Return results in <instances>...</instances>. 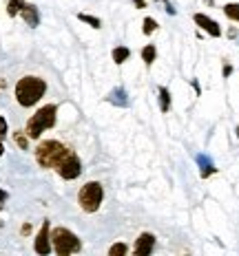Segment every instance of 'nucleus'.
Listing matches in <instances>:
<instances>
[{"mask_svg": "<svg viewBox=\"0 0 239 256\" xmlns=\"http://www.w3.org/2000/svg\"><path fill=\"white\" fill-rule=\"evenodd\" d=\"M16 102L20 106H25V108H29V106H36L42 100V95L47 93V82L38 76H25L18 80V84H16Z\"/></svg>", "mask_w": 239, "mask_h": 256, "instance_id": "obj_1", "label": "nucleus"}, {"mask_svg": "<svg viewBox=\"0 0 239 256\" xmlns=\"http://www.w3.org/2000/svg\"><path fill=\"white\" fill-rule=\"evenodd\" d=\"M56 115H58L56 104H47V106H42V108H38L29 117V122H27V128H25L27 137H29V140H40L42 132L56 126Z\"/></svg>", "mask_w": 239, "mask_h": 256, "instance_id": "obj_2", "label": "nucleus"}, {"mask_svg": "<svg viewBox=\"0 0 239 256\" xmlns=\"http://www.w3.org/2000/svg\"><path fill=\"white\" fill-rule=\"evenodd\" d=\"M67 154H69V148L62 142L47 140V142H40L38 148H36V162H38L40 168H56Z\"/></svg>", "mask_w": 239, "mask_h": 256, "instance_id": "obj_3", "label": "nucleus"}, {"mask_svg": "<svg viewBox=\"0 0 239 256\" xmlns=\"http://www.w3.org/2000/svg\"><path fill=\"white\" fill-rule=\"evenodd\" d=\"M51 248L58 256H69V254H76L82 250V243L80 238L67 228H56L51 230Z\"/></svg>", "mask_w": 239, "mask_h": 256, "instance_id": "obj_4", "label": "nucleus"}, {"mask_svg": "<svg viewBox=\"0 0 239 256\" xmlns=\"http://www.w3.org/2000/svg\"><path fill=\"white\" fill-rule=\"evenodd\" d=\"M102 201H104V188L100 181H89V184H84L78 192V204L84 212H89V214L98 212Z\"/></svg>", "mask_w": 239, "mask_h": 256, "instance_id": "obj_5", "label": "nucleus"}, {"mask_svg": "<svg viewBox=\"0 0 239 256\" xmlns=\"http://www.w3.org/2000/svg\"><path fill=\"white\" fill-rule=\"evenodd\" d=\"M56 170H58V174H60L62 179L73 181V179H78L80 174H82V162H80V157L76 152L69 150L67 157L56 166Z\"/></svg>", "mask_w": 239, "mask_h": 256, "instance_id": "obj_6", "label": "nucleus"}, {"mask_svg": "<svg viewBox=\"0 0 239 256\" xmlns=\"http://www.w3.org/2000/svg\"><path fill=\"white\" fill-rule=\"evenodd\" d=\"M34 250L38 254H49L51 252V228H49V221H45L42 223V228H40V232H38V236H36V243H34Z\"/></svg>", "mask_w": 239, "mask_h": 256, "instance_id": "obj_7", "label": "nucleus"}, {"mask_svg": "<svg viewBox=\"0 0 239 256\" xmlns=\"http://www.w3.org/2000/svg\"><path fill=\"white\" fill-rule=\"evenodd\" d=\"M193 20H195V24H197L199 29H204L208 36H212V38H219V36H221V26L217 24L212 18H208L206 14H195Z\"/></svg>", "mask_w": 239, "mask_h": 256, "instance_id": "obj_8", "label": "nucleus"}, {"mask_svg": "<svg viewBox=\"0 0 239 256\" xmlns=\"http://www.w3.org/2000/svg\"><path fill=\"white\" fill-rule=\"evenodd\" d=\"M153 248H155V236H153L151 232H142L140 238H137L135 245H133V252L137 256H148L153 252Z\"/></svg>", "mask_w": 239, "mask_h": 256, "instance_id": "obj_9", "label": "nucleus"}, {"mask_svg": "<svg viewBox=\"0 0 239 256\" xmlns=\"http://www.w3.org/2000/svg\"><path fill=\"white\" fill-rule=\"evenodd\" d=\"M20 16H23V20L29 26H38L40 24V12L36 4H23V9H20Z\"/></svg>", "mask_w": 239, "mask_h": 256, "instance_id": "obj_10", "label": "nucleus"}, {"mask_svg": "<svg viewBox=\"0 0 239 256\" xmlns=\"http://www.w3.org/2000/svg\"><path fill=\"white\" fill-rule=\"evenodd\" d=\"M159 110L162 113L171 110V93H168L166 86H159Z\"/></svg>", "mask_w": 239, "mask_h": 256, "instance_id": "obj_11", "label": "nucleus"}, {"mask_svg": "<svg viewBox=\"0 0 239 256\" xmlns=\"http://www.w3.org/2000/svg\"><path fill=\"white\" fill-rule=\"evenodd\" d=\"M224 14L232 20V22H239V2H228V4H224Z\"/></svg>", "mask_w": 239, "mask_h": 256, "instance_id": "obj_12", "label": "nucleus"}, {"mask_svg": "<svg viewBox=\"0 0 239 256\" xmlns=\"http://www.w3.org/2000/svg\"><path fill=\"white\" fill-rule=\"evenodd\" d=\"M155 58H157V51H155L153 44H146L144 49H142V60H144V64H153Z\"/></svg>", "mask_w": 239, "mask_h": 256, "instance_id": "obj_13", "label": "nucleus"}, {"mask_svg": "<svg viewBox=\"0 0 239 256\" xmlns=\"http://www.w3.org/2000/svg\"><path fill=\"white\" fill-rule=\"evenodd\" d=\"M129 56H131V51L126 49V46H118V49H113V62H118V64L126 62L129 60Z\"/></svg>", "mask_w": 239, "mask_h": 256, "instance_id": "obj_14", "label": "nucleus"}, {"mask_svg": "<svg viewBox=\"0 0 239 256\" xmlns=\"http://www.w3.org/2000/svg\"><path fill=\"white\" fill-rule=\"evenodd\" d=\"M23 4H25V0H7V14L12 16H18L20 14V9H23Z\"/></svg>", "mask_w": 239, "mask_h": 256, "instance_id": "obj_15", "label": "nucleus"}, {"mask_svg": "<svg viewBox=\"0 0 239 256\" xmlns=\"http://www.w3.org/2000/svg\"><path fill=\"white\" fill-rule=\"evenodd\" d=\"M14 140H16V144H18L23 150H27L29 148V137H27V132H23V130H18V132H14Z\"/></svg>", "mask_w": 239, "mask_h": 256, "instance_id": "obj_16", "label": "nucleus"}, {"mask_svg": "<svg viewBox=\"0 0 239 256\" xmlns=\"http://www.w3.org/2000/svg\"><path fill=\"white\" fill-rule=\"evenodd\" d=\"M78 18L82 20V22L91 24L93 29H100V26H102V22H100V18H93V16H87V14H78Z\"/></svg>", "mask_w": 239, "mask_h": 256, "instance_id": "obj_17", "label": "nucleus"}, {"mask_svg": "<svg viewBox=\"0 0 239 256\" xmlns=\"http://www.w3.org/2000/svg\"><path fill=\"white\" fill-rule=\"evenodd\" d=\"M126 252H129V248H126L124 243H115V245H111V250H109L111 256H124Z\"/></svg>", "mask_w": 239, "mask_h": 256, "instance_id": "obj_18", "label": "nucleus"}, {"mask_svg": "<svg viewBox=\"0 0 239 256\" xmlns=\"http://www.w3.org/2000/svg\"><path fill=\"white\" fill-rule=\"evenodd\" d=\"M155 29H157V22H155V20H153V18H144V34L151 36Z\"/></svg>", "mask_w": 239, "mask_h": 256, "instance_id": "obj_19", "label": "nucleus"}, {"mask_svg": "<svg viewBox=\"0 0 239 256\" xmlns=\"http://www.w3.org/2000/svg\"><path fill=\"white\" fill-rule=\"evenodd\" d=\"M7 135V120L5 117H0V137Z\"/></svg>", "mask_w": 239, "mask_h": 256, "instance_id": "obj_20", "label": "nucleus"}, {"mask_svg": "<svg viewBox=\"0 0 239 256\" xmlns=\"http://www.w3.org/2000/svg\"><path fill=\"white\" fill-rule=\"evenodd\" d=\"M7 192H5V190H0V210H3V206H5V201H7Z\"/></svg>", "mask_w": 239, "mask_h": 256, "instance_id": "obj_21", "label": "nucleus"}, {"mask_svg": "<svg viewBox=\"0 0 239 256\" xmlns=\"http://www.w3.org/2000/svg\"><path fill=\"white\" fill-rule=\"evenodd\" d=\"M230 73H232V66H230V64H226V66H224V78H228Z\"/></svg>", "mask_w": 239, "mask_h": 256, "instance_id": "obj_22", "label": "nucleus"}, {"mask_svg": "<svg viewBox=\"0 0 239 256\" xmlns=\"http://www.w3.org/2000/svg\"><path fill=\"white\" fill-rule=\"evenodd\" d=\"M135 2H137V7L140 9H144V0H135Z\"/></svg>", "mask_w": 239, "mask_h": 256, "instance_id": "obj_23", "label": "nucleus"}, {"mask_svg": "<svg viewBox=\"0 0 239 256\" xmlns=\"http://www.w3.org/2000/svg\"><path fill=\"white\" fill-rule=\"evenodd\" d=\"M5 152V148H3V137H0V154Z\"/></svg>", "mask_w": 239, "mask_h": 256, "instance_id": "obj_24", "label": "nucleus"}, {"mask_svg": "<svg viewBox=\"0 0 239 256\" xmlns=\"http://www.w3.org/2000/svg\"><path fill=\"white\" fill-rule=\"evenodd\" d=\"M237 137H239V126H237Z\"/></svg>", "mask_w": 239, "mask_h": 256, "instance_id": "obj_25", "label": "nucleus"}]
</instances>
